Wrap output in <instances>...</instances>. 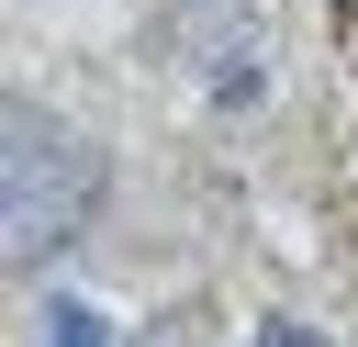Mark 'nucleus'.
<instances>
[{"instance_id": "nucleus-1", "label": "nucleus", "mask_w": 358, "mask_h": 347, "mask_svg": "<svg viewBox=\"0 0 358 347\" xmlns=\"http://www.w3.org/2000/svg\"><path fill=\"white\" fill-rule=\"evenodd\" d=\"M101 190H112L101 134H78L45 101H11L0 112V246H11V269H56L101 224Z\"/></svg>"}, {"instance_id": "nucleus-2", "label": "nucleus", "mask_w": 358, "mask_h": 347, "mask_svg": "<svg viewBox=\"0 0 358 347\" xmlns=\"http://www.w3.org/2000/svg\"><path fill=\"white\" fill-rule=\"evenodd\" d=\"M157 56H168L213 112H257V101H268V0H168Z\"/></svg>"}, {"instance_id": "nucleus-3", "label": "nucleus", "mask_w": 358, "mask_h": 347, "mask_svg": "<svg viewBox=\"0 0 358 347\" xmlns=\"http://www.w3.org/2000/svg\"><path fill=\"white\" fill-rule=\"evenodd\" d=\"M45 347H123V336H112V313H101V302L56 291V302H45Z\"/></svg>"}, {"instance_id": "nucleus-4", "label": "nucleus", "mask_w": 358, "mask_h": 347, "mask_svg": "<svg viewBox=\"0 0 358 347\" xmlns=\"http://www.w3.org/2000/svg\"><path fill=\"white\" fill-rule=\"evenodd\" d=\"M257 347H324V336H313V325H291V313H268V325H257Z\"/></svg>"}]
</instances>
